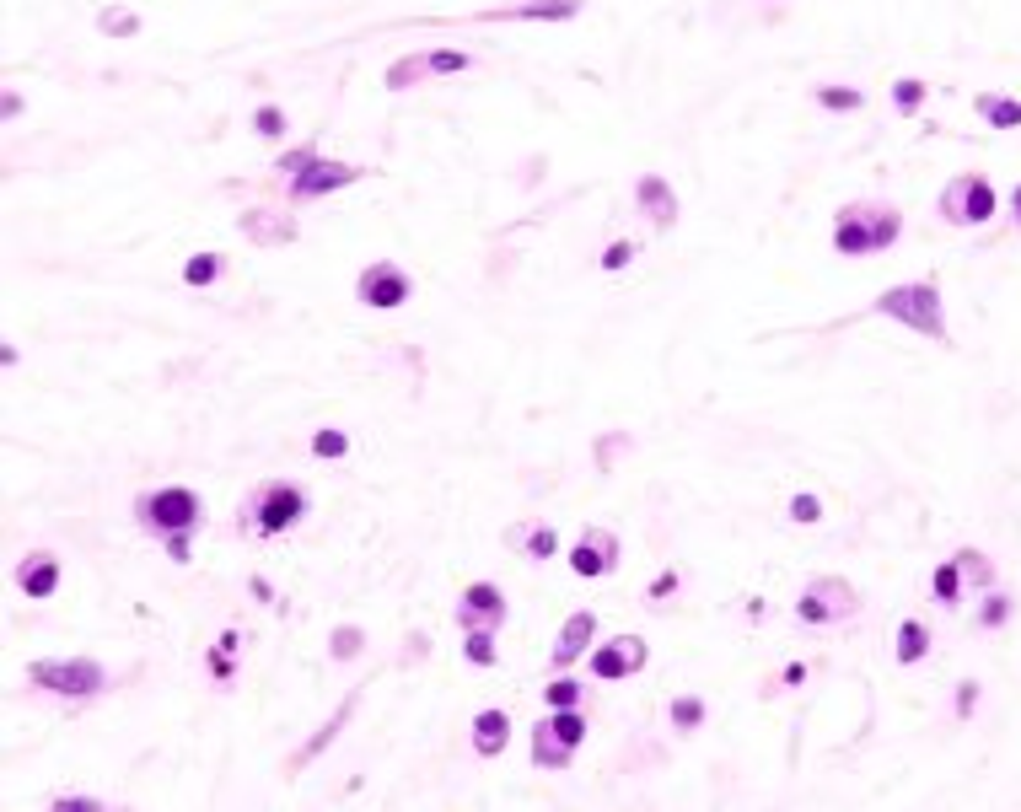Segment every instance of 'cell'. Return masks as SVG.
Returning a JSON list of instances; mask_svg holds the SVG:
<instances>
[{
	"mask_svg": "<svg viewBox=\"0 0 1021 812\" xmlns=\"http://www.w3.org/2000/svg\"><path fill=\"white\" fill-rule=\"evenodd\" d=\"M425 76H430V54H404V60L387 70V87H393V92H409L414 81H425Z\"/></svg>",
	"mask_w": 1021,
	"mask_h": 812,
	"instance_id": "22",
	"label": "cell"
},
{
	"mask_svg": "<svg viewBox=\"0 0 1021 812\" xmlns=\"http://www.w3.org/2000/svg\"><path fill=\"white\" fill-rule=\"evenodd\" d=\"M1011 210H1016V221H1021V183H1016V194H1011Z\"/></svg>",
	"mask_w": 1021,
	"mask_h": 812,
	"instance_id": "45",
	"label": "cell"
},
{
	"mask_svg": "<svg viewBox=\"0 0 1021 812\" xmlns=\"http://www.w3.org/2000/svg\"><path fill=\"white\" fill-rule=\"evenodd\" d=\"M645 662H651V646H645L640 635H613V640H602V646H592V678H602V683L635 678Z\"/></svg>",
	"mask_w": 1021,
	"mask_h": 812,
	"instance_id": "10",
	"label": "cell"
},
{
	"mask_svg": "<svg viewBox=\"0 0 1021 812\" xmlns=\"http://www.w3.org/2000/svg\"><path fill=\"white\" fill-rule=\"evenodd\" d=\"M925 651H930V630L919 619H903L898 624V662L914 667V662H925Z\"/></svg>",
	"mask_w": 1021,
	"mask_h": 812,
	"instance_id": "20",
	"label": "cell"
},
{
	"mask_svg": "<svg viewBox=\"0 0 1021 812\" xmlns=\"http://www.w3.org/2000/svg\"><path fill=\"white\" fill-rule=\"evenodd\" d=\"M871 312H882V318H898V323H909L914 334H925V339H936V345H946L941 286H930V280H909V286H887V291L871 302Z\"/></svg>",
	"mask_w": 1021,
	"mask_h": 812,
	"instance_id": "4",
	"label": "cell"
},
{
	"mask_svg": "<svg viewBox=\"0 0 1021 812\" xmlns=\"http://www.w3.org/2000/svg\"><path fill=\"white\" fill-rule=\"evenodd\" d=\"M903 237V216L898 205H876V199H855V205L839 210L833 221V248L844 259H866V253H882Z\"/></svg>",
	"mask_w": 1021,
	"mask_h": 812,
	"instance_id": "2",
	"label": "cell"
},
{
	"mask_svg": "<svg viewBox=\"0 0 1021 812\" xmlns=\"http://www.w3.org/2000/svg\"><path fill=\"white\" fill-rule=\"evenodd\" d=\"M312 162H318V151H312V146H296V151H285L280 162H275V173H285V178H296L301 167H312Z\"/></svg>",
	"mask_w": 1021,
	"mask_h": 812,
	"instance_id": "39",
	"label": "cell"
},
{
	"mask_svg": "<svg viewBox=\"0 0 1021 812\" xmlns=\"http://www.w3.org/2000/svg\"><path fill=\"white\" fill-rule=\"evenodd\" d=\"M162 544L172 554V565H189V533H172V538H162Z\"/></svg>",
	"mask_w": 1021,
	"mask_h": 812,
	"instance_id": "43",
	"label": "cell"
},
{
	"mask_svg": "<svg viewBox=\"0 0 1021 812\" xmlns=\"http://www.w3.org/2000/svg\"><path fill=\"white\" fill-rule=\"evenodd\" d=\"M629 259H635V242H613V248L602 253V269H624Z\"/></svg>",
	"mask_w": 1021,
	"mask_h": 812,
	"instance_id": "41",
	"label": "cell"
},
{
	"mask_svg": "<svg viewBox=\"0 0 1021 812\" xmlns=\"http://www.w3.org/2000/svg\"><path fill=\"white\" fill-rule=\"evenodd\" d=\"M344 721H350V705H344V710H339V716H334V721H328V726H323V732H318V737H312V743H307V748H301V753H296V764H312V759H318V753H323V748H328V743H334V737H339V726H344Z\"/></svg>",
	"mask_w": 1021,
	"mask_h": 812,
	"instance_id": "30",
	"label": "cell"
},
{
	"mask_svg": "<svg viewBox=\"0 0 1021 812\" xmlns=\"http://www.w3.org/2000/svg\"><path fill=\"white\" fill-rule=\"evenodd\" d=\"M973 108H979V119H989L995 130H1021V103H1016V97L979 92V97H973Z\"/></svg>",
	"mask_w": 1021,
	"mask_h": 812,
	"instance_id": "19",
	"label": "cell"
},
{
	"mask_svg": "<svg viewBox=\"0 0 1021 812\" xmlns=\"http://www.w3.org/2000/svg\"><path fill=\"white\" fill-rule=\"evenodd\" d=\"M312 452H318V458H344V452H350V436L334 431V425H323V431L312 436Z\"/></svg>",
	"mask_w": 1021,
	"mask_h": 812,
	"instance_id": "34",
	"label": "cell"
},
{
	"mask_svg": "<svg viewBox=\"0 0 1021 812\" xmlns=\"http://www.w3.org/2000/svg\"><path fill=\"white\" fill-rule=\"evenodd\" d=\"M473 60L463 49H430V76H463Z\"/></svg>",
	"mask_w": 1021,
	"mask_h": 812,
	"instance_id": "32",
	"label": "cell"
},
{
	"mask_svg": "<svg viewBox=\"0 0 1021 812\" xmlns=\"http://www.w3.org/2000/svg\"><path fill=\"white\" fill-rule=\"evenodd\" d=\"M995 183L979 178V173H957L952 183L941 189V216L952 221V226H984L989 216H995Z\"/></svg>",
	"mask_w": 1021,
	"mask_h": 812,
	"instance_id": "8",
	"label": "cell"
},
{
	"mask_svg": "<svg viewBox=\"0 0 1021 812\" xmlns=\"http://www.w3.org/2000/svg\"><path fill=\"white\" fill-rule=\"evenodd\" d=\"M592 640H597V614L592 608H575V614L565 619V630H559V640H554V667L565 673V667H575L592 651Z\"/></svg>",
	"mask_w": 1021,
	"mask_h": 812,
	"instance_id": "14",
	"label": "cell"
},
{
	"mask_svg": "<svg viewBox=\"0 0 1021 812\" xmlns=\"http://www.w3.org/2000/svg\"><path fill=\"white\" fill-rule=\"evenodd\" d=\"M973 700H979V683H957V716H973Z\"/></svg>",
	"mask_w": 1021,
	"mask_h": 812,
	"instance_id": "42",
	"label": "cell"
},
{
	"mask_svg": "<svg viewBox=\"0 0 1021 812\" xmlns=\"http://www.w3.org/2000/svg\"><path fill=\"white\" fill-rule=\"evenodd\" d=\"M522 544H527V560H554V554H559L554 527H532V533L522 538Z\"/></svg>",
	"mask_w": 1021,
	"mask_h": 812,
	"instance_id": "33",
	"label": "cell"
},
{
	"mask_svg": "<svg viewBox=\"0 0 1021 812\" xmlns=\"http://www.w3.org/2000/svg\"><path fill=\"white\" fill-rule=\"evenodd\" d=\"M253 130L264 135V140H280V135H285V113H280L275 103H264V108L253 113Z\"/></svg>",
	"mask_w": 1021,
	"mask_h": 812,
	"instance_id": "36",
	"label": "cell"
},
{
	"mask_svg": "<svg viewBox=\"0 0 1021 812\" xmlns=\"http://www.w3.org/2000/svg\"><path fill=\"white\" fill-rule=\"evenodd\" d=\"M1005 619H1011V597L989 592V597H984V614H979V624H984V630H995V624H1005Z\"/></svg>",
	"mask_w": 1021,
	"mask_h": 812,
	"instance_id": "38",
	"label": "cell"
},
{
	"mask_svg": "<svg viewBox=\"0 0 1021 812\" xmlns=\"http://www.w3.org/2000/svg\"><path fill=\"white\" fill-rule=\"evenodd\" d=\"M925 92H930V87H925L919 76H903V81H893V108H898V113H919Z\"/></svg>",
	"mask_w": 1021,
	"mask_h": 812,
	"instance_id": "28",
	"label": "cell"
},
{
	"mask_svg": "<svg viewBox=\"0 0 1021 812\" xmlns=\"http://www.w3.org/2000/svg\"><path fill=\"white\" fill-rule=\"evenodd\" d=\"M97 27H103L108 38H135V33H140V17H135V11H119V6H108L103 17H97Z\"/></svg>",
	"mask_w": 1021,
	"mask_h": 812,
	"instance_id": "29",
	"label": "cell"
},
{
	"mask_svg": "<svg viewBox=\"0 0 1021 812\" xmlns=\"http://www.w3.org/2000/svg\"><path fill=\"white\" fill-rule=\"evenodd\" d=\"M221 275H226V259H221V253H194V259L183 264V280H189V286H215Z\"/></svg>",
	"mask_w": 1021,
	"mask_h": 812,
	"instance_id": "23",
	"label": "cell"
},
{
	"mask_svg": "<svg viewBox=\"0 0 1021 812\" xmlns=\"http://www.w3.org/2000/svg\"><path fill=\"white\" fill-rule=\"evenodd\" d=\"M27 683L43 694H60V700H97L108 689V673L92 657H49L27 667Z\"/></svg>",
	"mask_w": 1021,
	"mask_h": 812,
	"instance_id": "5",
	"label": "cell"
},
{
	"mask_svg": "<svg viewBox=\"0 0 1021 812\" xmlns=\"http://www.w3.org/2000/svg\"><path fill=\"white\" fill-rule=\"evenodd\" d=\"M957 571L968 576V581H979V587H989V581H995V571H989V560H984L979 549H962V554H957Z\"/></svg>",
	"mask_w": 1021,
	"mask_h": 812,
	"instance_id": "35",
	"label": "cell"
},
{
	"mask_svg": "<svg viewBox=\"0 0 1021 812\" xmlns=\"http://www.w3.org/2000/svg\"><path fill=\"white\" fill-rule=\"evenodd\" d=\"M409 291H414L409 269L393 264V259H377V264H366L361 275H355V302H361V307H377V312L404 307Z\"/></svg>",
	"mask_w": 1021,
	"mask_h": 812,
	"instance_id": "9",
	"label": "cell"
},
{
	"mask_svg": "<svg viewBox=\"0 0 1021 812\" xmlns=\"http://www.w3.org/2000/svg\"><path fill=\"white\" fill-rule=\"evenodd\" d=\"M635 199L645 205V216H651L656 226H672V221H678V194L667 189V178H661V173H645V178L635 183Z\"/></svg>",
	"mask_w": 1021,
	"mask_h": 812,
	"instance_id": "17",
	"label": "cell"
},
{
	"mask_svg": "<svg viewBox=\"0 0 1021 812\" xmlns=\"http://www.w3.org/2000/svg\"><path fill=\"white\" fill-rule=\"evenodd\" d=\"M586 0H522V6H495L484 11V22H565L575 17Z\"/></svg>",
	"mask_w": 1021,
	"mask_h": 812,
	"instance_id": "15",
	"label": "cell"
},
{
	"mask_svg": "<svg viewBox=\"0 0 1021 812\" xmlns=\"http://www.w3.org/2000/svg\"><path fill=\"white\" fill-rule=\"evenodd\" d=\"M790 522H823V501L817 495H796L790 501Z\"/></svg>",
	"mask_w": 1021,
	"mask_h": 812,
	"instance_id": "40",
	"label": "cell"
},
{
	"mask_svg": "<svg viewBox=\"0 0 1021 812\" xmlns=\"http://www.w3.org/2000/svg\"><path fill=\"white\" fill-rule=\"evenodd\" d=\"M581 743H586V716H581V705L549 710V716L532 726V764H538V769H565Z\"/></svg>",
	"mask_w": 1021,
	"mask_h": 812,
	"instance_id": "6",
	"label": "cell"
},
{
	"mask_svg": "<svg viewBox=\"0 0 1021 812\" xmlns=\"http://www.w3.org/2000/svg\"><path fill=\"white\" fill-rule=\"evenodd\" d=\"M855 608H860V592L844 576H817L796 597V619L801 624H839V619H850Z\"/></svg>",
	"mask_w": 1021,
	"mask_h": 812,
	"instance_id": "7",
	"label": "cell"
},
{
	"mask_svg": "<svg viewBox=\"0 0 1021 812\" xmlns=\"http://www.w3.org/2000/svg\"><path fill=\"white\" fill-rule=\"evenodd\" d=\"M135 522H140V533H151V538L194 533V527L205 522V501H199V490H189V484H162V490H146L135 501Z\"/></svg>",
	"mask_w": 1021,
	"mask_h": 812,
	"instance_id": "3",
	"label": "cell"
},
{
	"mask_svg": "<svg viewBox=\"0 0 1021 812\" xmlns=\"http://www.w3.org/2000/svg\"><path fill=\"white\" fill-rule=\"evenodd\" d=\"M312 511L307 490L296 479H258L248 495H242V517H237V533H253V538H275V533H291V527Z\"/></svg>",
	"mask_w": 1021,
	"mask_h": 812,
	"instance_id": "1",
	"label": "cell"
},
{
	"mask_svg": "<svg viewBox=\"0 0 1021 812\" xmlns=\"http://www.w3.org/2000/svg\"><path fill=\"white\" fill-rule=\"evenodd\" d=\"M242 232L258 237V242H296V221L269 226V210H248V216H242Z\"/></svg>",
	"mask_w": 1021,
	"mask_h": 812,
	"instance_id": "21",
	"label": "cell"
},
{
	"mask_svg": "<svg viewBox=\"0 0 1021 812\" xmlns=\"http://www.w3.org/2000/svg\"><path fill=\"white\" fill-rule=\"evenodd\" d=\"M506 737H511V716H506V710H479V716H473V753H479V759L506 753Z\"/></svg>",
	"mask_w": 1021,
	"mask_h": 812,
	"instance_id": "18",
	"label": "cell"
},
{
	"mask_svg": "<svg viewBox=\"0 0 1021 812\" xmlns=\"http://www.w3.org/2000/svg\"><path fill=\"white\" fill-rule=\"evenodd\" d=\"M581 694H586L581 683L559 673V678H549V689H543V705H549V710H570V705H581Z\"/></svg>",
	"mask_w": 1021,
	"mask_h": 812,
	"instance_id": "26",
	"label": "cell"
},
{
	"mask_svg": "<svg viewBox=\"0 0 1021 812\" xmlns=\"http://www.w3.org/2000/svg\"><path fill=\"white\" fill-rule=\"evenodd\" d=\"M17 587H22L27 597H54V592H60V560H54L49 549L22 554V565H17Z\"/></svg>",
	"mask_w": 1021,
	"mask_h": 812,
	"instance_id": "16",
	"label": "cell"
},
{
	"mask_svg": "<svg viewBox=\"0 0 1021 812\" xmlns=\"http://www.w3.org/2000/svg\"><path fill=\"white\" fill-rule=\"evenodd\" d=\"M613 565H618V538L608 527H586L570 549V571L575 576H613Z\"/></svg>",
	"mask_w": 1021,
	"mask_h": 812,
	"instance_id": "13",
	"label": "cell"
},
{
	"mask_svg": "<svg viewBox=\"0 0 1021 812\" xmlns=\"http://www.w3.org/2000/svg\"><path fill=\"white\" fill-rule=\"evenodd\" d=\"M54 807H60V812H70V807H81V812H97L103 802H92V796H54Z\"/></svg>",
	"mask_w": 1021,
	"mask_h": 812,
	"instance_id": "44",
	"label": "cell"
},
{
	"mask_svg": "<svg viewBox=\"0 0 1021 812\" xmlns=\"http://www.w3.org/2000/svg\"><path fill=\"white\" fill-rule=\"evenodd\" d=\"M930 587H936L941 608H957V597H962V571H957V560L936 565V576H930Z\"/></svg>",
	"mask_w": 1021,
	"mask_h": 812,
	"instance_id": "25",
	"label": "cell"
},
{
	"mask_svg": "<svg viewBox=\"0 0 1021 812\" xmlns=\"http://www.w3.org/2000/svg\"><path fill=\"white\" fill-rule=\"evenodd\" d=\"M457 624H463V630H500V624H506V592H500L495 581L463 587V597H457Z\"/></svg>",
	"mask_w": 1021,
	"mask_h": 812,
	"instance_id": "12",
	"label": "cell"
},
{
	"mask_svg": "<svg viewBox=\"0 0 1021 812\" xmlns=\"http://www.w3.org/2000/svg\"><path fill=\"white\" fill-rule=\"evenodd\" d=\"M328 651H334L339 662L361 657V630H355V624H344V630H334V640H328Z\"/></svg>",
	"mask_w": 1021,
	"mask_h": 812,
	"instance_id": "37",
	"label": "cell"
},
{
	"mask_svg": "<svg viewBox=\"0 0 1021 812\" xmlns=\"http://www.w3.org/2000/svg\"><path fill=\"white\" fill-rule=\"evenodd\" d=\"M812 97H817V108H828V113H855L860 103H866L855 87H817Z\"/></svg>",
	"mask_w": 1021,
	"mask_h": 812,
	"instance_id": "27",
	"label": "cell"
},
{
	"mask_svg": "<svg viewBox=\"0 0 1021 812\" xmlns=\"http://www.w3.org/2000/svg\"><path fill=\"white\" fill-rule=\"evenodd\" d=\"M355 178H366V167H355V162H328V156H318L312 167H301V173L291 178V199L301 205V199H323V194H334V189H350Z\"/></svg>",
	"mask_w": 1021,
	"mask_h": 812,
	"instance_id": "11",
	"label": "cell"
},
{
	"mask_svg": "<svg viewBox=\"0 0 1021 812\" xmlns=\"http://www.w3.org/2000/svg\"><path fill=\"white\" fill-rule=\"evenodd\" d=\"M699 721H704V700H699V694H683V700H672V726H678V732H694Z\"/></svg>",
	"mask_w": 1021,
	"mask_h": 812,
	"instance_id": "31",
	"label": "cell"
},
{
	"mask_svg": "<svg viewBox=\"0 0 1021 812\" xmlns=\"http://www.w3.org/2000/svg\"><path fill=\"white\" fill-rule=\"evenodd\" d=\"M463 657L473 667H495L500 651H495V630H463Z\"/></svg>",
	"mask_w": 1021,
	"mask_h": 812,
	"instance_id": "24",
	"label": "cell"
}]
</instances>
